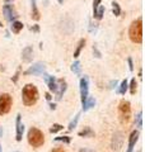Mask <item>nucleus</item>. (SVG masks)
<instances>
[{
    "mask_svg": "<svg viewBox=\"0 0 145 152\" xmlns=\"http://www.w3.org/2000/svg\"><path fill=\"white\" fill-rule=\"evenodd\" d=\"M38 89L33 84H27L22 90V100L26 105L31 107L38 100Z\"/></svg>",
    "mask_w": 145,
    "mask_h": 152,
    "instance_id": "obj_1",
    "label": "nucleus"
},
{
    "mask_svg": "<svg viewBox=\"0 0 145 152\" xmlns=\"http://www.w3.org/2000/svg\"><path fill=\"white\" fill-rule=\"evenodd\" d=\"M129 37L134 43H141L143 42V19L138 18L131 23L129 28Z\"/></svg>",
    "mask_w": 145,
    "mask_h": 152,
    "instance_id": "obj_2",
    "label": "nucleus"
},
{
    "mask_svg": "<svg viewBox=\"0 0 145 152\" xmlns=\"http://www.w3.org/2000/svg\"><path fill=\"white\" fill-rule=\"evenodd\" d=\"M28 142H30V145L32 147H35V148H38V147H41L43 143H45V136H43V133L38 129V128H35L32 127L30 131H28Z\"/></svg>",
    "mask_w": 145,
    "mask_h": 152,
    "instance_id": "obj_3",
    "label": "nucleus"
},
{
    "mask_svg": "<svg viewBox=\"0 0 145 152\" xmlns=\"http://www.w3.org/2000/svg\"><path fill=\"white\" fill-rule=\"evenodd\" d=\"M118 118L122 124H127L131 118V105L127 100H121L118 104Z\"/></svg>",
    "mask_w": 145,
    "mask_h": 152,
    "instance_id": "obj_4",
    "label": "nucleus"
},
{
    "mask_svg": "<svg viewBox=\"0 0 145 152\" xmlns=\"http://www.w3.org/2000/svg\"><path fill=\"white\" fill-rule=\"evenodd\" d=\"M13 104V99L9 94H1L0 95V115L9 113Z\"/></svg>",
    "mask_w": 145,
    "mask_h": 152,
    "instance_id": "obj_5",
    "label": "nucleus"
},
{
    "mask_svg": "<svg viewBox=\"0 0 145 152\" xmlns=\"http://www.w3.org/2000/svg\"><path fill=\"white\" fill-rule=\"evenodd\" d=\"M45 70H46L45 64L37 62L33 66H31L28 70L24 71V75H43V74H45Z\"/></svg>",
    "mask_w": 145,
    "mask_h": 152,
    "instance_id": "obj_6",
    "label": "nucleus"
},
{
    "mask_svg": "<svg viewBox=\"0 0 145 152\" xmlns=\"http://www.w3.org/2000/svg\"><path fill=\"white\" fill-rule=\"evenodd\" d=\"M88 91H89V80L87 76L80 79V96H81V104H83L87 98H88Z\"/></svg>",
    "mask_w": 145,
    "mask_h": 152,
    "instance_id": "obj_7",
    "label": "nucleus"
},
{
    "mask_svg": "<svg viewBox=\"0 0 145 152\" xmlns=\"http://www.w3.org/2000/svg\"><path fill=\"white\" fill-rule=\"evenodd\" d=\"M3 14H4V18L10 23L16 20V18H17V13L14 10L13 5H10V4H5L3 7Z\"/></svg>",
    "mask_w": 145,
    "mask_h": 152,
    "instance_id": "obj_8",
    "label": "nucleus"
},
{
    "mask_svg": "<svg viewBox=\"0 0 145 152\" xmlns=\"http://www.w3.org/2000/svg\"><path fill=\"white\" fill-rule=\"evenodd\" d=\"M43 80L46 81L47 86H48V90L51 93H56L57 90V80L54 77V76L48 75V74H43Z\"/></svg>",
    "mask_w": 145,
    "mask_h": 152,
    "instance_id": "obj_9",
    "label": "nucleus"
},
{
    "mask_svg": "<svg viewBox=\"0 0 145 152\" xmlns=\"http://www.w3.org/2000/svg\"><path fill=\"white\" fill-rule=\"evenodd\" d=\"M122 143H124V136L121 132H116L113 137H112V148L115 151H118L121 150L122 147Z\"/></svg>",
    "mask_w": 145,
    "mask_h": 152,
    "instance_id": "obj_10",
    "label": "nucleus"
},
{
    "mask_svg": "<svg viewBox=\"0 0 145 152\" xmlns=\"http://www.w3.org/2000/svg\"><path fill=\"white\" fill-rule=\"evenodd\" d=\"M16 126H17V137H16V140L19 142V141H22V138H23V132H24V126H23V123H22V115H21V114H18V115H17Z\"/></svg>",
    "mask_w": 145,
    "mask_h": 152,
    "instance_id": "obj_11",
    "label": "nucleus"
},
{
    "mask_svg": "<svg viewBox=\"0 0 145 152\" xmlns=\"http://www.w3.org/2000/svg\"><path fill=\"white\" fill-rule=\"evenodd\" d=\"M139 140V131H132L131 134L129 137V147H127V151L126 152H134V148H135V145Z\"/></svg>",
    "mask_w": 145,
    "mask_h": 152,
    "instance_id": "obj_12",
    "label": "nucleus"
},
{
    "mask_svg": "<svg viewBox=\"0 0 145 152\" xmlns=\"http://www.w3.org/2000/svg\"><path fill=\"white\" fill-rule=\"evenodd\" d=\"M66 88H67V85H66V81L64 79H60V80H57V90H56V99L57 100H60V99L62 98V95H64V93L66 91Z\"/></svg>",
    "mask_w": 145,
    "mask_h": 152,
    "instance_id": "obj_13",
    "label": "nucleus"
},
{
    "mask_svg": "<svg viewBox=\"0 0 145 152\" xmlns=\"http://www.w3.org/2000/svg\"><path fill=\"white\" fill-rule=\"evenodd\" d=\"M22 60H23V62H31V61L33 60V50H32L31 46H28V47H26V48L23 50Z\"/></svg>",
    "mask_w": 145,
    "mask_h": 152,
    "instance_id": "obj_14",
    "label": "nucleus"
},
{
    "mask_svg": "<svg viewBox=\"0 0 145 152\" xmlns=\"http://www.w3.org/2000/svg\"><path fill=\"white\" fill-rule=\"evenodd\" d=\"M95 105V99L93 96H88L87 98V100L83 103V110L87 112V110H89L90 108H93Z\"/></svg>",
    "mask_w": 145,
    "mask_h": 152,
    "instance_id": "obj_15",
    "label": "nucleus"
},
{
    "mask_svg": "<svg viewBox=\"0 0 145 152\" xmlns=\"http://www.w3.org/2000/svg\"><path fill=\"white\" fill-rule=\"evenodd\" d=\"M31 5H32V18L35 19V20H40L41 15L37 9V5H36V0H31Z\"/></svg>",
    "mask_w": 145,
    "mask_h": 152,
    "instance_id": "obj_16",
    "label": "nucleus"
},
{
    "mask_svg": "<svg viewBox=\"0 0 145 152\" xmlns=\"http://www.w3.org/2000/svg\"><path fill=\"white\" fill-rule=\"evenodd\" d=\"M127 89H129V83H127V80L125 79V80H122V81H121L120 86H118V89H117V93L121 94V95H125V93L127 91Z\"/></svg>",
    "mask_w": 145,
    "mask_h": 152,
    "instance_id": "obj_17",
    "label": "nucleus"
},
{
    "mask_svg": "<svg viewBox=\"0 0 145 152\" xmlns=\"http://www.w3.org/2000/svg\"><path fill=\"white\" fill-rule=\"evenodd\" d=\"M10 29L13 33H19L22 29H23V23L22 22H18V20H14L12 22V27H10Z\"/></svg>",
    "mask_w": 145,
    "mask_h": 152,
    "instance_id": "obj_18",
    "label": "nucleus"
},
{
    "mask_svg": "<svg viewBox=\"0 0 145 152\" xmlns=\"http://www.w3.org/2000/svg\"><path fill=\"white\" fill-rule=\"evenodd\" d=\"M79 136L80 137H87V138H90V137H94V132L92 131V128L84 127V129L79 132Z\"/></svg>",
    "mask_w": 145,
    "mask_h": 152,
    "instance_id": "obj_19",
    "label": "nucleus"
},
{
    "mask_svg": "<svg viewBox=\"0 0 145 152\" xmlns=\"http://www.w3.org/2000/svg\"><path fill=\"white\" fill-rule=\"evenodd\" d=\"M104 7L103 5H99L98 8H97V10L94 12V18L95 19H98V20H101V19L103 18V15H104Z\"/></svg>",
    "mask_w": 145,
    "mask_h": 152,
    "instance_id": "obj_20",
    "label": "nucleus"
},
{
    "mask_svg": "<svg viewBox=\"0 0 145 152\" xmlns=\"http://www.w3.org/2000/svg\"><path fill=\"white\" fill-rule=\"evenodd\" d=\"M85 46V39H80L79 43H78V47H76V50L74 51V58H78L81 50H83V47Z\"/></svg>",
    "mask_w": 145,
    "mask_h": 152,
    "instance_id": "obj_21",
    "label": "nucleus"
},
{
    "mask_svg": "<svg viewBox=\"0 0 145 152\" xmlns=\"http://www.w3.org/2000/svg\"><path fill=\"white\" fill-rule=\"evenodd\" d=\"M135 126H136L139 129L143 128V113L141 112H139L136 114V117H135Z\"/></svg>",
    "mask_w": 145,
    "mask_h": 152,
    "instance_id": "obj_22",
    "label": "nucleus"
},
{
    "mask_svg": "<svg viewBox=\"0 0 145 152\" xmlns=\"http://www.w3.org/2000/svg\"><path fill=\"white\" fill-rule=\"evenodd\" d=\"M71 71H72L74 74H76V75H79V74H80L81 66H80V62H79V61H75V62L71 65Z\"/></svg>",
    "mask_w": 145,
    "mask_h": 152,
    "instance_id": "obj_23",
    "label": "nucleus"
},
{
    "mask_svg": "<svg viewBox=\"0 0 145 152\" xmlns=\"http://www.w3.org/2000/svg\"><path fill=\"white\" fill-rule=\"evenodd\" d=\"M129 89H130V93H131L132 95L136 93V89H138V83H136V80L131 79V81H130V85H129Z\"/></svg>",
    "mask_w": 145,
    "mask_h": 152,
    "instance_id": "obj_24",
    "label": "nucleus"
},
{
    "mask_svg": "<svg viewBox=\"0 0 145 152\" xmlns=\"http://www.w3.org/2000/svg\"><path fill=\"white\" fill-rule=\"evenodd\" d=\"M79 118H80V113L76 114V115L74 117V119L70 122V124H69V131H72V129H74V128L76 127V124H78V122H79Z\"/></svg>",
    "mask_w": 145,
    "mask_h": 152,
    "instance_id": "obj_25",
    "label": "nucleus"
},
{
    "mask_svg": "<svg viewBox=\"0 0 145 152\" xmlns=\"http://www.w3.org/2000/svg\"><path fill=\"white\" fill-rule=\"evenodd\" d=\"M112 13L115 14L116 17H118L120 14H121V8L118 5V3H116V1L112 3Z\"/></svg>",
    "mask_w": 145,
    "mask_h": 152,
    "instance_id": "obj_26",
    "label": "nucleus"
},
{
    "mask_svg": "<svg viewBox=\"0 0 145 152\" xmlns=\"http://www.w3.org/2000/svg\"><path fill=\"white\" fill-rule=\"evenodd\" d=\"M56 142H64V143H70V137L69 136H61V137H56L55 138Z\"/></svg>",
    "mask_w": 145,
    "mask_h": 152,
    "instance_id": "obj_27",
    "label": "nucleus"
},
{
    "mask_svg": "<svg viewBox=\"0 0 145 152\" xmlns=\"http://www.w3.org/2000/svg\"><path fill=\"white\" fill-rule=\"evenodd\" d=\"M64 129V126H61V124H54L51 128H50V132L51 133H57V132H60Z\"/></svg>",
    "mask_w": 145,
    "mask_h": 152,
    "instance_id": "obj_28",
    "label": "nucleus"
},
{
    "mask_svg": "<svg viewBox=\"0 0 145 152\" xmlns=\"http://www.w3.org/2000/svg\"><path fill=\"white\" fill-rule=\"evenodd\" d=\"M89 32L90 33H95L97 32V24H93V23H89Z\"/></svg>",
    "mask_w": 145,
    "mask_h": 152,
    "instance_id": "obj_29",
    "label": "nucleus"
},
{
    "mask_svg": "<svg viewBox=\"0 0 145 152\" xmlns=\"http://www.w3.org/2000/svg\"><path fill=\"white\" fill-rule=\"evenodd\" d=\"M101 5V0H93V13L97 10V8Z\"/></svg>",
    "mask_w": 145,
    "mask_h": 152,
    "instance_id": "obj_30",
    "label": "nucleus"
},
{
    "mask_svg": "<svg viewBox=\"0 0 145 152\" xmlns=\"http://www.w3.org/2000/svg\"><path fill=\"white\" fill-rule=\"evenodd\" d=\"M93 53L95 55L97 58H101V52L98 51V48H97V46H93Z\"/></svg>",
    "mask_w": 145,
    "mask_h": 152,
    "instance_id": "obj_31",
    "label": "nucleus"
},
{
    "mask_svg": "<svg viewBox=\"0 0 145 152\" xmlns=\"http://www.w3.org/2000/svg\"><path fill=\"white\" fill-rule=\"evenodd\" d=\"M127 62H129V69H130V71H134V65H132V60L130 58H127Z\"/></svg>",
    "mask_w": 145,
    "mask_h": 152,
    "instance_id": "obj_32",
    "label": "nucleus"
},
{
    "mask_svg": "<svg viewBox=\"0 0 145 152\" xmlns=\"http://www.w3.org/2000/svg\"><path fill=\"white\" fill-rule=\"evenodd\" d=\"M19 74H21V70H18V71H17V74H16V75H14V77H13V83H17V81H18Z\"/></svg>",
    "mask_w": 145,
    "mask_h": 152,
    "instance_id": "obj_33",
    "label": "nucleus"
},
{
    "mask_svg": "<svg viewBox=\"0 0 145 152\" xmlns=\"http://www.w3.org/2000/svg\"><path fill=\"white\" fill-rule=\"evenodd\" d=\"M116 86H117V81H116V80H113V81L109 83V89H113Z\"/></svg>",
    "mask_w": 145,
    "mask_h": 152,
    "instance_id": "obj_34",
    "label": "nucleus"
},
{
    "mask_svg": "<svg viewBox=\"0 0 145 152\" xmlns=\"http://www.w3.org/2000/svg\"><path fill=\"white\" fill-rule=\"evenodd\" d=\"M31 31L38 33V32H40V27H38V26H33V27H31Z\"/></svg>",
    "mask_w": 145,
    "mask_h": 152,
    "instance_id": "obj_35",
    "label": "nucleus"
},
{
    "mask_svg": "<svg viewBox=\"0 0 145 152\" xmlns=\"http://www.w3.org/2000/svg\"><path fill=\"white\" fill-rule=\"evenodd\" d=\"M51 152H66L64 148H60V147H57V148H54Z\"/></svg>",
    "mask_w": 145,
    "mask_h": 152,
    "instance_id": "obj_36",
    "label": "nucleus"
},
{
    "mask_svg": "<svg viewBox=\"0 0 145 152\" xmlns=\"http://www.w3.org/2000/svg\"><path fill=\"white\" fill-rule=\"evenodd\" d=\"M45 96H46V99H47L48 102H50L51 99H52V96H51V94H50V93H46V94H45Z\"/></svg>",
    "mask_w": 145,
    "mask_h": 152,
    "instance_id": "obj_37",
    "label": "nucleus"
},
{
    "mask_svg": "<svg viewBox=\"0 0 145 152\" xmlns=\"http://www.w3.org/2000/svg\"><path fill=\"white\" fill-rule=\"evenodd\" d=\"M79 152H93L92 150H89V148H81Z\"/></svg>",
    "mask_w": 145,
    "mask_h": 152,
    "instance_id": "obj_38",
    "label": "nucleus"
},
{
    "mask_svg": "<svg viewBox=\"0 0 145 152\" xmlns=\"http://www.w3.org/2000/svg\"><path fill=\"white\" fill-rule=\"evenodd\" d=\"M50 108L51 109H55L56 108V104H50Z\"/></svg>",
    "mask_w": 145,
    "mask_h": 152,
    "instance_id": "obj_39",
    "label": "nucleus"
},
{
    "mask_svg": "<svg viewBox=\"0 0 145 152\" xmlns=\"http://www.w3.org/2000/svg\"><path fill=\"white\" fill-rule=\"evenodd\" d=\"M1 136H3V129L0 128V137H1Z\"/></svg>",
    "mask_w": 145,
    "mask_h": 152,
    "instance_id": "obj_40",
    "label": "nucleus"
},
{
    "mask_svg": "<svg viewBox=\"0 0 145 152\" xmlns=\"http://www.w3.org/2000/svg\"><path fill=\"white\" fill-rule=\"evenodd\" d=\"M57 1H59L60 4H62V3H64V0H57Z\"/></svg>",
    "mask_w": 145,
    "mask_h": 152,
    "instance_id": "obj_41",
    "label": "nucleus"
},
{
    "mask_svg": "<svg viewBox=\"0 0 145 152\" xmlns=\"http://www.w3.org/2000/svg\"><path fill=\"white\" fill-rule=\"evenodd\" d=\"M5 1H7V4H9L10 1H13V0H5Z\"/></svg>",
    "mask_w": 145,
    "mask_h": 152,
    "instance_id": "obj_42",
    "label": "nucleus"
},
{
    "mask_svg": "<svg viewBox=\"0 0 145 152\" xmlns=\"http://www.w3.org/2000/svg\"><path fill=\"white\" fill-rule=\"evenodd\" d=\"M0 152H1V145H0Z\"/></svg>",
    "mask_w": 145,
    "mask_h": 152,
    "instance_id": "obj_43",
    "label": "nucleus"
},
{
    "mask_svg": "<svg viewBox=\"0 0 145 152\" xmlns=\"http://www.w3.org/2000/svg\"><path fill=\"white\" fill-rule=\"evenodd\" d=\"M138 152H141V150H139V151H138Z\"/></svg>",
    "mask_w": 145,
    "mask_h": 152,
    "instance_id": "obj_44",
    "label": "nucleus"
},
{
    "mask_svg": "<svg viewBox=\"0 0 145 152\" xmlns=\"http://www.w3.org/2000/svg\"><path fill=\"white\" fill-rule=\"evenodd\" d=\"M16 152H19V151H16Z\"/></svg>",
    "mask_w": 145,
    "mask_h": 152,
    "instance_id": "obj_45",
    "label": "nucleus"
}]
</instances>
